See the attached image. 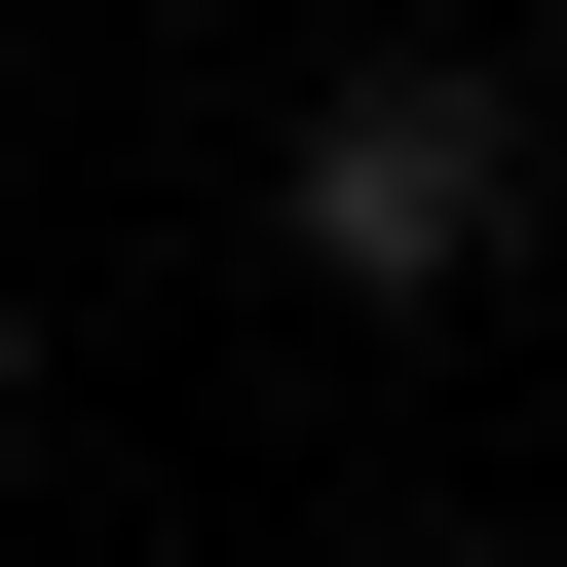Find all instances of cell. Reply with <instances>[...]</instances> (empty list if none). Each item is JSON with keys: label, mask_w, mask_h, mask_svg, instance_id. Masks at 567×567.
Masks as SVG:
<instances>
[{"label": "cell", "mask_w": 567, "mask_h": 567, "mask_svg": "<svg viewBox=\"0 0 567 567\" xmlns=\"http://www.w3.org/2000/svg\"><path fill=\"white\" fill-rule=\"evenodd\" d=\"M492 227H529V76L492 39L303 76V152H265V265H303V303H492Z\"/></svg>", "instance_id": "6da1fadb"}, {"label": "cell", "mask_w": 567, "mask_h": 567, "mask_svg": "<svg viewBox=\"0 0 567 567\" xmlns=\"http://www.w3.org/2000/svg\"><path fill=\"white\" fill-rule=\"evenodd\" d=\"M0 454H39V303H0Z\"/></svg>", "instance_id": "7a4b0ae2"}]
</instances>
